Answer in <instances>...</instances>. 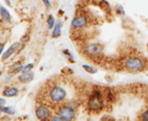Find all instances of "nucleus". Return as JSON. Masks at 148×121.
I'll use <instances>...</instances> for the list:
<instances>
[{"label":"nucleus","instance_id":"f8f14e48","mask_svg":"<svg viewBox=\"0 0 148 121\" xmlns=\"http://www.w3.org/2000/svg\"><path fill=\"white\" fill-rule=\"evenodd\" d=\"M0 14H1V16L3 18V20L4 22H10V14L9 12V10L4 8L3 6H0Z\"/></svg>","mask_w":148,"mask_h":121},{"label":"nucleus","instance_id":"6ab92c4d","mask_svg":"<svg viewBox=\"0 0 148 121\" xmlns=\"http://www.w3.org/2000/svg\"><path fill=\"white\" fill-rule=\"evenodd\" d=\"M140 120H141V121H148V108L147 109H146V110L141 113Z\"/></svg>","mask_w":148,"mask_h":121},{"label":"nucleus","instance_id":"ddd939ff","mask_svg":"<svg viewBox=\"0 0 148 121\" xmlns=\"http://www.w3.org/2000/svg\"><path fill=\"white\" fill-rule=\"evenodd\" d=\"M105 98H106V100H107L108 102H109V103L114 102L115 100V94H114V92L113 90H111V89L107 90Z\"/></svg>","mask_w":148,"mask_h":121},{"label":"nucleus","instance_id":"2eb2a0df","mask_svg":"<svg viewBox=\"0 0 148 121\" xmlns=\"http://www.w3.org/2000/svg\"><path fill=\"white\" fill-rule=\"evenodd\" d=\"M82 68H84V70L86 71V72H88V73H89V74H95V73H97V68H94V67H92V66H90V65H87V64H84V65H82Z\"/></svg>","mask_w":148,"mask_h":121},{"label":"nucleus","instance_id":"f3484780","mask_svg":"<svg viewBox=\"0 0 148 121\" xmlns=\"http://www.w3.org/2000/svg\"><path fill=\"white\" fill-rule=\"evenodd\" d=\"M47 24H48V28L49 29L54 28V26L56 24V20H55V18H54V16L52 15L49 16L48 20H47Z\"/></svg>","mask_w":148,"mask_h":121},{"label":"nucleus","instance_id":"aec40b11","mask_svg":"<svg viewBox=\"0 0 148 121\" xmlns=\"http://www.w3.org/2000/svg\"><path fill=\"white\" fill-rule=\"evenodd\" d=\"M23 65H18L17 67L14 68V73H18L20 71H23Z\"/></svg>","mask_w":148,"mask_h":121},{"label":"nucleus","instance_id":"7ed1b4c3","mask_svg":"<svg viewBox=\"0 0 148 121\" xmlns=\"http://www.w3.org/2000/svg\"><path fill=\"white\" fill-rule=\"evenodd\" d=\"M67 94V90L64 87L61 85H55L50 88L49 97L51 101L55 103H59L66 99Z\"/></svg>","mask_w":148,"mask_h":121},{"label":"nucleus","instance_id":"b1692460","mask_svg":"<svg viewBox=\"0 0 148 121\" xmlns=\"http://www.w3.org/2000/svg\"><path fill=\"white\" fill-rule=\"evenodd\" d=\"M3 49H4V45H3V44L0 45V55H1V54L3 53Z\"/></svg>","mask_w":148,"mask_h":121},{"label":"nucleus","instance_id":"4be33fe9","mask_svg":"<svg viewBox=\"0 0 148 121\" xmlns=\"http://www.w3.org/2000/svg\"><path fill=\"white\" fill-rule=\"evenodd\" d=\"M43 3H44L47 7H50V5H51V2H50V1H48V0H44V1H43Z\"/></svg>","mask_w":148,"mask_h":121},{"label":"nucleus","instance_id":"6e6552de","mask_svg":"<svg viewBox=\"0 0 148 121\" xmlns=\"http://www.w3.org/2000/svg\"><path fill=\"white\" fill-rule=\"evenodd\" d=\"M21 47H22V44H21L20 42H15V43L11 44V45L3 52V55H2V58H3V60L8 59V58L10 57L14 53H16L18 49H20Z\"/></svg>","mask_w":148,"mask_h":121},{"label":"nucleus","instance_id":"423d86ee","mask_svg":"<svg viewBox=\"0 0 148 121\" xmlns=\"http://www.w3.org/2000/svg\"><path fill=\"white\" fill-rule=\"evenodd\" d=\"M36 118L41 121H48L51 117V112L50 110L43 106V105H39L36 108Z\"/></svg>","mask_w":148,"mask_h":121},{"label":"nucleus","instance_id":"0eeeda50","mask_svg":"<svg viewBox=\"0 0 148 121\" xmlns=\"http://www.w3.org/2000/svg\"><path fill=\"white\" fill-rule=\"evenodd\" d=\"M88 22V16L86 14H79L72 20L71 26L74 29H82L87 26Z\"/></svg>","mask_w":148,"mask_h":121},{"label":"nucleus","instance_id":"9d476101","mask_svg":"<svg viewBox=\"0 0 148 121\" xmlns=\"http://www.w3.org/2000/svg\"><path fill=\"white\" fill-rule=\"evenodd\" d=\"M18 92H19V90H18L17 88L10 87V88H8L4 89V91L3 92V94L5 97H14L18 94Z\"/></svg>","mask_w":148,"mask_h":121},{"label":"nucleus","instance_id":"4468645a","mask_svg":"<svg viewBox=\"0 0 148 121\" xmlns=\"http://www.w3.org/2000/svg\"><path fill=\"white\" fill-rule=\"evenodd\" d=\"M0 111L3 112V113H4L9 114V115L15 114V110L13 108H11V107H4V106L0 107Z\"/></svg>","mask_w":148,"mask_h":121},{"label":"nucleus","instance_id":"f257e3e1","mask_svg":"<svg viewBox=\"0 0 148 121\" xmlns=\"http://www.w3.org/2000/svg\"><path fill=\"white\" fill-rule=\"evenodd\" d=\"M88 108L93 113H99L103 110L105 107L104 96L100 89H94L88 100Z\"/></svg>","mask_w":148,"mask_h":121},{"label":"nucleus","instance_id":"1a4fd4ad","mask_svg":"<svg viewBox=\"0 0 148 121\" xmlns=\"http://www.w3.org/2000/svg\"><path fill=\"white\" fill-rule=\"evenodd\" d=\"M62 25H63V22H62L61 20L56 22V24H55L53 31H52V36L53 37H58V36H61Z\"/></svg>","mask_w":148,"mask_h":121},{"label":"nucleus","instance_id":"20e7f679","mask_svg":"<svg viewBox=\"0 0 148 121\" xmlns=\"http://www.w3.org/2000/svg\"><path fill=\"white\" fill-rule=\"evenodd\" d=\"M58 115L63 121H73L75 118V109L69 104H64L59 107Z\"/></svg>","mask_w":148,"mask_h":121},{"label":"nucleus","instance_id":"f03ea898","mask_svg":"<svg viewBox=\"0 0 148 121\" xmlns=\"http://www.w3.org/2000/svg\"><path fill=\"white\" fill-rule=\"evenodd\" d=\"M124 66L129 72L137 73L144 70L146 68L147 63L142 58L137 56H132L125 61Z\"/></svg>","mask_w":148,"mask_h":121},{"label":"nucleus","instance_id":"412c9836","mask_svg":"<svg viewBox=\"0 0 148 121\" xmlns=\"http://www.w3.org/2000/svg\"><path fill=\"white\" fill-rule=\"evenodd\" d=\"M50 121H63L59 116H55V117H53L51 120H50Z\"/></svg>","mask_w":148,"mask_h":121},{"label":"nucleus","instance_id":"a211bd4d","mask_svg":"<svg viewBox=\"0 0 148 121\" xmlns=\"http://www.w3.org/2000/svg\"><path fill=\"white\" fill-rule=\"evenodd\" d=\"M33 68V64L32 63H29L25 66H23V73H26V72H30L31 71V68Z\"/></svg>","mask_w":148,"mask_h":121},{"label":"nucleus","instance_id":"393cba45","mask_svg":"<svg viewBox=\"0 0 148 121\" xmlns=\"http://www.w3.org/2000/svg\"><path fill=\"white\" fill-rule=\"evenodd\" d=\"M0 74H1V71H0Z\"/></svg>","mask_w":148,"mask_h":121},{"label":"nucleus","instance_id":"dca6fc26","mask_svg":"<svg viewBox=\"0 0 148 121\" xmlns=\"http://www.w3.org/2000/svg\"><path fill=\"white\" fill-rule=\"evenodd\" d=\"M114 10H115V13L119 16H125V14H126L123 6L121 4H117L114 8Z\"/></svg>","mask_w":148,"mask_h":121},{"label":"nucleus","instance_id":"39448f33","mask_svg":"<svg viewBox=\"0 0 148 121\" xmlns=\"http://www.w3.org/2000/svg\"><path fill=\"white\" fill-rule=\"evenodd\" d=\"M84 52L87 55L93 58H99L102 55L103 46L101 43H89L84 48Z\"/></svg>","mask_w":148,"mask_h":121},{"label":"nucleus","instance_id":"5701e85b","mask_svg":"<svg viewBox=\"0 0 148 121\" xmlns=\"http://www.w3.org/2000/svg\"><path fill=\"white\" fill-rule=\"evenodd\" d=\"M5 102H6V100L3 98H0V107H3L5 104Z\"/></svg>","mask_w":148,"mask_h":121},{"label":"nucleus","instance_id":"9b49d317","mask_svg":"<svg viewBox=\"0 0 148 121\" xmlns=\"http://www.w3.org/2000/svg\"><path fill=\"white\" fill-rule=\"evenodd\" d=\"M33 76H34L33 72H31V71L30 72H26V73H23L21 75H19L18 80L21 82H29L33 79Z\"/></svg>","mask_w":148,"mask_h":121}]
</instances>
